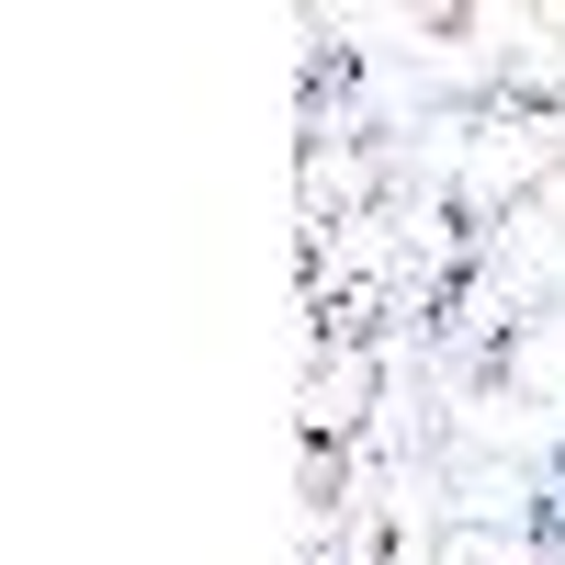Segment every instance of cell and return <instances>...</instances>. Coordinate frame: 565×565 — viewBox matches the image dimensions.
Masks as SVG:
<instances>
[]
</instances>
